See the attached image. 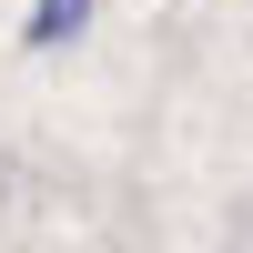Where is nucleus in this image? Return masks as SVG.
I'll return each mask as SVG.
<instances>
[{
  "label": "nucleus",
  "mask_w": 253,
  "mask_h": 253,
  "mask_svg": "<svg viewBox=\"0 0 253 253\" xmlns=\"http://www.w3.org/2000/svg\"><path fill=\"white\" fill-rule=\"evenodd\" d=\"M81 20H91V0H41V10H31V51H61Z\"/></svg>",
  "instance_id": "1"
}]
</instances>
